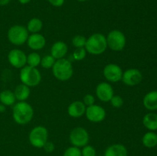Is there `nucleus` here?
I'll use <instances>...</instances> for the list:
<instances>
[{
  "mask_svg": "<svg viewBox=\"0 0 157 156\" xmlns=\"http://www.w3.org/2000/svg\"><path fill=\"white\" fill-rule=\"evenodd\" d=\"M0 102L6 106H11L16 103V98L13 91L4 90L0 92Z\"/></svg>",
  "mask_w": 157,
  "mask_h": 156,
  "instance_id": "aec40b11",
  "label": "nucleus"
},
{
  "mask_svg": "<svg viewBox=\"0 0 157 156\" xmlns=\"http://www.w3.org/2000/svg\"><path fill=\"white\" fill-rule=\"evenodd\" d=\"M77 1L81 2H87V1H88V0H77Z\"/></svg>",
  "mask_w": 157,
  "mask_h": 156,
  "instance_id": "e433bc0d",
  "label": "nucleus"
},
{
  "mask_svg": "<svg viewBox=\"0 0 157 156\" xmlns=\"http://www.w3.org/2000/svg\"><path fill=\"white\" fill-rule=\"evenodd\" d=\"M143 104L144 107L150 111L157 110V90L147 93L143 99Z\"/></svg>",
  "mask_w": 157,
  "mask_h": 156,
  "instance_id": "a211bd4d",
  "label": "nucleus"
},
{
  "mask_svg": "<svg viewBox=\"0 0 157 156\" xmlns=\"http://www.w3.org/2000/svg\"><path fill=\"white\" fill-rule=\"evenodd\" d=\"M21 84L29 87H37L41 81V74L37 67L25 66L21 69L19 74Z\"/></svg>",
  "mask_w": 157,
  "mask_h": 156,
  "instance_id": "20e7f679",
  "label": "nucleus"
},
{
  "mask_svg": "<svg viewBox=\"0 0 157 156\" xmlns=\"http://www.w3.org/2000/svg\"><path fill=\"white\" fill-rule=\"evenodd\" d=\"M11 2V0H0V6H7L9 2Z\"/></svg>",
  "mask_w": 157,
  "mask_h": 156,
  "instance_id": "72a5a7b5",
  "label": "nucleus"
},
{
  "mask_svg": "<svg viewBox=\"0 0 157 156\" xmlns=\"http://www.w3.org/2000/svg\"><path fill=\"white\" fill-rule=\"evenodd\" d=\"M63 156H82L81 155V150L80 149V148L72 145L64 151Z\"/></svg>",
  "mask_w": 157,
  "mask_h": 156,
  "instance_id": "cd10ccee",
  "label": "nucleus"
},
{
  "mask_svg": "<svg viewBox=\"0 0 157 156\" xmlns=\"http://www.w3.org/2000/svg\"><path fill=\"white\" fill-rule=\"evenodd\" d=\"M86 106L82 101L76 100L70 103V105L67 107V114L69 116L75 119L81 118L85 114Z\"/></svg>",
  "mask_w": 157,
  "mask_h": 156,
  "instance_id": "2eb2a0df",
  "label": "nucleus"
},
{
  "mask_svg": "<svg viewBox=\"0 0 157 156\" xmlns=\"http://www.w3.org/2000/svg\"><path fill=\"white\" fill-rule=\"evenodd\" d=\"M104 156H128V151L122 144H113L106 148Z\"/></svg>",
  "mask_w": 157,
  "mask_h": 156,
  "instance_id": "f3484780",
  "label": "nucleus"
},
{
  "mask_svg": "<svg viewBox=\"0 0 157 156\" xmlns=\"http://www.w3.org/2000/svg\"><path fill=\"white\" fill-rule=\"evenodd\" d=\"M114 95L113 88L109 83L101 82L96 87V96L102 102H110Z\"/></svg>",
  "mask_w": 157,
  "mask_h": 156,
  "instance_id": "ddd939ff",
  "label": "nucleus"
},
{
  "mask_svg": "<svg viewBox=\"0 0 157 156\" xmlns=\"http://www.w3.org/2000/svg\"><path fill=\"white\" fill-rule=\"evenodd\" d=\"M110 102L112 106L116 109L121 108L123 105H124V99L119 95H113V96L111 98Z\"/></svg>",
  "mask_w": 157,
  "mask_h": 156,
  "instance_id": "c85d7f7f",
  "label": "nucleus"
},
{
  "mask_svg": "<svg viewBox=\"0 0 157 156\" xmlns=\"http://www.w3.org/2000/svg\"><path fill=\"white\" fill-rule=\"evenodd\" d=\"M86 42H87V38L81 35H77L72 38V44L76 48L84 47Z\"/></svg>",
  "mask_w": 157,
  "mask_h": 156,
  "instance_id": "a878e982",
  "label": "nucleus"
},
{
  "mask_svg": "<svg viewBox=\"0 0 157 156\" xmlns=\"http://www.w3.org/2000/svg\"><path fill=\"white\" fill-rule=\"evenodd\" d=\"M52 69L54 76L62 82L69 80L74 74L71 62L66 58L56 60Z\"/></svg>",
  "mask_w": 157,
  "mask_h": 156,
  "instance_id": "7ed1b4c3",
  "label": "nucleus"
},
{
  "mask_svg": "<svg viewBox=\"0 0 157 156\" xmlns=\"http://www.w3.org/2000/svg\"><path fill=\"white\" fill-rule=\"evenodd\" d=\"M83 102L84 103V105L86 106H92L94 104L95 102V97L92 94H90V93H87L83 98Z\"/></svg>",
  "mask_w": 157,
  "mask_h": 156,
  "instance_id": "7c9ffc66",
  "label": "nucleus"
},
{
  "mask_svg": "<svg viewBox=\"0 0 157 156\" xmlns=\"http://www.w3.org/2000/svg\"><path fill=\"white\" fill-rule=\"evenodd\" d=\"M14 94H15L16 100L18 102H22V101H26L29 99L30 96V87L25 84H18L14 90Z\"/></svg>",
  "mask_w": 157,
  "mask_h": 156,
  "instance_id": "6ab92c4d",
  "label": "nucleus"
},
{
  "mask_svg": "<svg viewBox=\"0 0 157 156\" xmlns=\"http://www.w3.org/2000/svg\"><path fill=\"white\" fill-rule=\"evenodd\" d=\"M43 28V22L40 18H33L29 20L28 22L26 28L28 32L31 34L39 33Z\"/></svg>",
  "mask_w": 157,
  "mask_h": 156,
  "instance_id": "5701e85b",
  "label": "nucleus"
},
{
  "mask_svg": "<svg viewBox=\"0 0 157 156\" xmlns=\"http://www.w3.org/2000/svg\"><path fill=\"white\" fill-rule=\"evenodd\" d=\"M27 44L33 50H39L44 48L46 44V39L40 33L31 34L27 40Z\"/></svg>",
  "mask_w": 157,
  "mask_h": 156,
  "instance_id": "4468645a",
  "label": "nucleus"
},
{
  "mask_svg": "<svg viewBox=\"0 0 157 156\" xmlns=\"http://www.w3.org/2000/svg\"><path fill=\"white\" fill-rule=\"evenodd\" d=\"M41 58L37 52H32L27 56V65L32 67H37L41 64Z\"/></svg>",
  "mask_w": 157,
  "mask_h": 156,
  "instance_id": "b1692460",
  "label": "nucleus"
},
{
  "mask_svg": "<svg viewBox=\"0 0 157 156\" xmlns=\"http://www.w3.org/2000/svg\"><path fill=\"white\" fill-rule=\"evenodd\" d=\"M6 106L3 105V104L0 103V113H4L5 111H6Z\"/></svg>",
  "mask_w": 157,
  "mask_h": 156,
  "instance_id": "c9c22d12",
  "label": "nucleus"
},
{
  "mask_svg": "<svg viewBox=\"0 0 157 156\" xmlns=\"http://www.w3.org/2000/svg\"><path fill=\"white\" fill-rule=\"evenodd\" d=\"M143 124L148 130L152 132L157 130V114L154 113H147L143 118Z\"/></svg>",
  "mask_w": 157,
  "mask_h": 156,
  "instance_id": "412c9836",
  "label": "nucleus"
},
{
  "mask_svg": "<svg viewBox=\"0 0 157 156\" xmlns=\"http://www.w3.org/2000/svg\"><path fill=\"white\" fill-rule=\"evenodd\" d=\"M56 60L53 58L51 54L45 55L41 58V64L40 65L44 69H51L52 68L53 65L55 64Z\"/></svg>",
  "mask_w": 157,
  "mask_h": 156,
  "instance_id": "393cba45",
  "label": "nucleus"
},
{
  "mask_svg": "<svg viewBox=\"0 0 157 156\" xmlns=\"http://www.w3.org/2000/svg\"><path fill=\"white\" fill-rule=\"evenodd\" d=\"M42 148L47 153H52L53 152L54 150H55V144H54L52 142H49V141H48V142L44 144Z\"/></svg>",
  "mask_w": 157,
  "mask_h": 156,
  "instance_id": "2f4dec72",
  "label": "nucleus"
},
{
  "mask_svg": "<svg viewBox=\"0 0 157 156\" xmlns=\"http://www.w3.org/2000/svg\"><path fill=\"white\" fill-rule=\"evenodd\" d=\"M68 51V47L67 44L62 41H56L52 44L51 47V55L55 60H59L64 58Z\"/></svg>",
  "mask_w": 157,
  "mask_h": 156,
  "instance_id": "dca6fc26",
  "label": "nucleus"
},
{
  "mask_svg": "<svg viewBox=\"0 0 157 156\" xmlns=\"http://www.w3.org/2000/svg\"><path fill=\"white\" fill-rule=\"evenodd\" d=\"M29 36L26 27L20 24H15L9 28L7 32V38L9 42L15 46H21L27 42Z\"/></svg>",
  "mask_w": 157,
  "mask_h": 156,
  "instance_id": "39448f33",
  "label": "nucleus"
},
{
  "mask_svg": "<svg viewBox=\"0 0 157 156\" xmlns=\"http://www.w3.org/2000/svg\"><path fill=\"white\" fill-rule=\"evenodd\" d=\"M142 143L146 148H153L156 147L157 145V134L152 131L145 133L142 138Z\"/></svg>",
  "mask_w": 157,
  "mask_h": 156,
  "instance_id": "4be33fe9",
  "label": "nucleus"
},
{
  "mask_svg": "<svg viewBox=\"0 0 157 156\" xmlns=\"http://www.w3.org/2000/svg\"><path fill=\"white\" fill-rule=\"evenodd\" d=\"M123 70L118 64H109L104 67L103 75L107 81L110 83H117L122 80Z\"/></svg>",
  "mask_w": 157,
  "mask_h": 156,
  "instance_id": "9b49d317",
  "label": "nucleus"
},
{
  "mask_svg": "<svg viewBox=\"0 0 157 156\" xmlns=\"http://www.w3.org/2000/svg\"><path fill=\"white\" fill-rule=\"evenodd\" d=\"M107 47L113 51H121L127 44V38L121 31L114 29L110 31L106 37Z\"/></svg>",
  "mask_w": 157,
  "mask_h": 156,
  "instance_id": "0eeeda50",
  "label": "nucleus"
},
{
  "mask_svg": "<svg viewBox=\"0 0 157 156\" xmlns=\"http://www.w3.org/2000/svg\"><path fill=\"white\" fill-rule=\"evenodd\" d=\"M69 140L73 146L78 148H83L88 145L90 140V136L87 129L81 126L75 127L69 135Z\"/></svg>",
  "mask_w": 157,
  "mask_h": 156,
  "instance_id": "6e6552de",
  "label": "nucleus"
},
{
  "mask_svg": "<svg viewBox=\"0 0 157 156\" xmlns=\"http://www.w3.org/2000/svg\"><path fill=\"white\" fill-rule=\"evenodd\" d=\"M8 61L11 66L17 69H21L27 64V55L20 49H12L8 54Z\"/></svg>",
  "mask_w": 157,
  "mask_h": 156,
  "instance_id": "1a4fd4ad",
  "label": "nucleus"
},
{
  "mask_svg": "<svg viewBox=\"0 0 157 156\" xmlns=\"http://www.w3.org/2000/svg\"><path fill=\"white\" fill-rule=\"evenodd\" d=\"M34 116V109L26 101L18 102L12 108V118L15 123L18 125H26L32 120Z\"/></svg>",
  "mask_w": 157,
  "mask_h": 156,
  "instance_id": "f257e3e1",
  "label": "nucleus"
},
{
  "mask_svg": "<svg viewBox=\"0 0 157 156\" xmlns=\"http://www.w3.org/2000/svg\"><path fill=\"white\" fill-rule=\"evenodd\" d=\"M96 149L92 145H85L83 147L82 150H81V155L82 156H96Z\"/></svg>",
  "mask_w": 157,
  "mask_h": 156,
  "instance_id": "c756f323",
  "label": "nucleus"
},
{
  "mask_svg": "<svg viewBox=\"0 0 157 156\" xmlns=\"http://www.w3.org/2000/svg\"><path fill=\"white\" fill-rule=\"evenodd\" d=\"M48 139V131L42 125L34 127L29 135V140L31 145L36 148H42Z\"/></svg>",
  "mask_w": 157,
  "mask_h": 156,
  "instance_id": "423d86ee",
  "label": "nucleus"
},
{
  "mask_svg": "<svg viewBox=\"0 0 157 156\" xmlns=\"http://www.w3.org/2000/svg\"><path fill=\"white\" fill-rule=\"evenodd\" d=\"M84 115L90 122L98 123L103 122L105 119L107 113L104 107L100 105L94 104L90 106H87Z\"/></svg>",
  "mask_w": 157,
  "mask_h": 156,
  "instance_id": "9d476101",
  "label": "nucleus"
},
{
  "mask_svg": "<svg viewBox=\"0 0 157 156\" xmlns=\"http://www.w3.org/2000/svg\"><path fill=\"white\" fill-rule=\"evenodd\" d=\"M87 50H86L85 47H79V48H76L73 53V58L75 61H83L84 58L87 56Z\"/></svg>",
  "mask_w": 157,
  "mask_h": 156,
  "instance_id": "bb28decb",
  "label": "nucleus"
},
{
  "mask_svg": "<svg viewBox=\"0 0 157 156\" xmlns=\"http://www.w3.org/2000/svg\"><path fill=\"white\" fill-rule=\"evenodd\" d=\"M125 85L134 87L138 85L143 80V74L141 71L136 68H130L123 72L122 80Z\"/></svg>",
  "mask_w": 157,
  "mask_h": 156,
  "instance_id": "f8f14e48",
  "label": "nucleus"
},
{
  "mask_svg": "<svg viewBox=\"0 0 157 156\" xmlns=\"http://www.w3.org/2000/svg\"><path fill=\"white\" fill-rule=\"evenodd\" d=\"M18 2L21 5H26L31 2V0H18Z\"/></svg>",
  "mask_w": 157,
  "mask_h": 156,
  "instance_id": "f704fd0d",
  "label": "nucleus"
},
{
  "mask_svg": "<svg viewBox=\"0 0 157 156\" xmlns=\"http://www.w3.org/2000/svg\"><path fill=\"white\" fill-rule=\"evenodd\" d=\"M48 1L54 7H61L64 4L65 0H48Z\"/></svg>",
  "mask_w": 157,
  "mask_h": 156,
  "instance_id": "473e14b6",
  "label": "nucleus"
},
{
  "mask_svg": "<svg viewBox=\"0 0 157 156\" xmlns=\"http://www.w3.org/2000/svg\"><path fill=\"white\" fill-rule=\"evenodd\" d=\"M85 49L87 53L92 55H101L107 48V39L101 33H94L87 38Z\"/></svg>",
  "mask_w": 157,
  "mask_h": 156,
  "instance_id": "f03ea898",
  "label": "nucleus"
}]
</instances>
